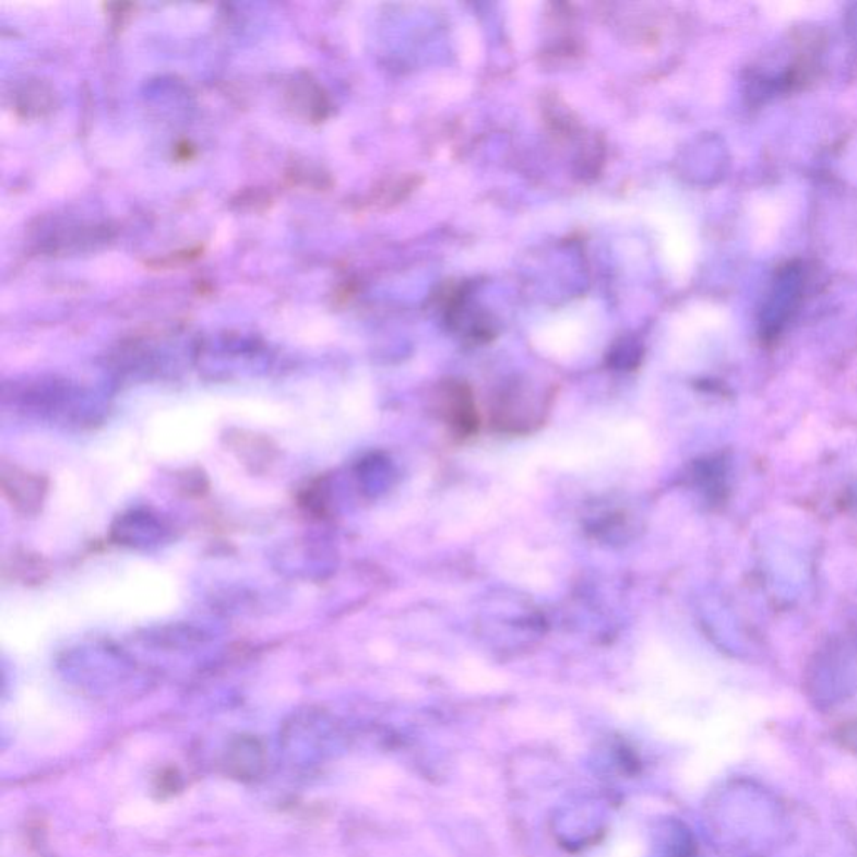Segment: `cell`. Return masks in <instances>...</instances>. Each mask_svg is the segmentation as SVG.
<instances>
[{
	"label": "cell",
	"instance_id": "obj_1",
	"mask_svg": "<svg viewBox=\"0 0 857 857\" xmlns=\"http://www.w3.org/2000/svg\"><path fill=\"white\" fill-rule=\"evenodd\" d=\"M47 483L39 474L29 473L15 464L2 463V492L15 511L33 516L40 511Z\"/></svg>",
	"mask_w": 857,
	"mask_h": 857
},
{
	"label": "cell",
	"instance_id": "obj_2",
	"mask_svg": "<svg viewBox=\"0 0 857 857\" xmlns=\"http://www.w3.org/2000/svg\"><path fill=\"white\" fill-rule=\"evenodd\" d=\"M439 413L452 431L467 438L477 429V413L469 389L456 382H449L441 392Z\"/></svg>",
	"mask_w": 857,
	"mask_h": 857
},
{
	"label": "cell",
	"instance_id": "obj_3",
	"mask_svg": "<svg viewBox=\"0 0 857 857\" xmlns=\"http://www.w3.org/2000/svg\"><path fill=\"white\" fill-rule=\"evenodd\" d=\"M290 96L294 97L295 109L303 111L310 121H322L329 115V100L317 84L303 81L294 87Z\"/></svg>",
	"mask_w": 857,
	"mask_h": 857
},
{
	"label": "cell",
	"instance_id": "obj_4",
	"mask_svg": "<svg viewBox=\"0 0 857 857\" xmlns=\"http://www.w3.org/2000/svg\"><path fill=\"white\" fill-rule=\"evenodd\" d=\"M22 97H25V100L19 103V108L25 109V115L27 116L43 115V112L50 109V105H52V93L47 91L43 84L27 86V90L22 93Z\"/></svg>",
	"mask_w": 857,
	"mask_h": 857
}]
</instances>
